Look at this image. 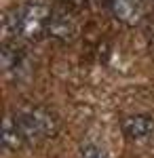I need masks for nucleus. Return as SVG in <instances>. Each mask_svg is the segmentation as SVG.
I'll use <instances>...</instances> for the list:
<instances>
[{"label": "nucleus", "instance_id": "f257e3e1", "mask_svg": "<svg viewBox=\"0 0 154 158\" xmlns=\"http://www.w3.org/2000/svg\"><path fill=\"white\" fill-rule=\"evenodd\" d=\"M53 9L51 0H25V4L19 6V36L28 42L40 40L42 34H47Z\"/></svg>", "mask_w": 154, "mask_h": 158}, {"label": "nucleus", "instance_id": "f03ea898", "mask_svg": "<svg viewBox=\"0 0 154 158\" xmlns=\"http://www.w3.org/2000/svg\"><path fill=\"white\" fill-rule=\"evenodd\" d=\"M15 120L19 122L21 131H24L28 141H40V139H49L57 133L59 124L57 118L47 112L45 108H36V106H25L15 112Z\"/></svg>", "mask_w": 154, "mask_h": 158}, {"label": "nucleus", "instance_id": "7ed1b4c3", "mask_svg": "<svg viewBox=\"0 0 154 158\" xmlns=\"http://www.w3.org/2000/svg\"><path fill=\"white\" fill-rule=\"evenodd\" d=\"M76 34H78V23L74 19V13L66 6H55L47 27V36L55 42L68 44L76 38Z\"/></svg>", "mask_w": 154, "mask_h": 158}, {"label": "nucleus", "instance_id": "20e7f679", "mask_svg": "<svg viewBox=\"0 0 154 158\" xmlns=\"http://www.w3.org/2000/svg\"><path fill=\"white\" fill-rule=\"evenodd\" d=\"M108 9L112 13V17L120 21L122 25H135L142 23L143 19V2L142 0H106Z\"/></svg>", "mask_w": 154, "mask_h": 158}, {"label": "nucleus", "instance_id": "39448f33", "mask_svg": "<svg viewBox=\"0 0 154 158\" xmlns=\"http://www.w3.org/2000/svg\"><path fill=\"white\" fill-rule=\"evenodd\" d=\"M120 129H122V135L131 141H148L154 137V120L146 114H135V116L122 118Z\"/></svg>", "mask_w": 154, "mask_h": 158}, {"label": "nucleus", "instance_id": "423d86ee", "mask_svg": "<svg viewBox=\"0 0 154 158\" xmlns=\"http://www.w3.org/2000/svg\"><path fill=\"white\" fill-rule=\"evenodd\" d=\"M25 141H28V139H25L19 122L15 120V116L9 114L6 120H4V131H2V143H4V148H6L9 152H17V150L24 148Z\"/></svg>", "mask_w": 154, "mask_h": 158}, {"label": "nucleus", "instance_id": "0eeeda50", "mask_svg": "<svg viewBox=\"0 0 154 158\" xmlns=\"http://www.w3.org/2000/svg\"><path fill=\"white\" fill-rule=\"evenodd\" d=\"M80 158H106L104 150L97 148L95 143H84L83 150H80Z\"/></svg>", "mask_w": 154, "mask_h": 158}, {"label": "nucleus", "instance_id": "6e6552de", "mask_svg": "<svg viewBox=\"0 0 154 158\" xmlns=\"http://www.w3.org/2000/svg\"><path fill=\"white\" fill-rule=\"evenodd\" d=\"M59 2H61V6L70 9L72 13H83L89 6V0H59Z\"/></svg>", "mask_w": 154, "mask_h": 158}]
</instances>
